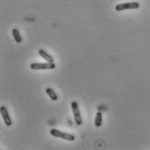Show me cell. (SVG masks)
I'll list each match as a JSON object with an SVG mask.
<instances>
[{
    "mask_svg": "<svg viewBox=\"0 0 150 150\" xmlns=\"http://www.w3.org/2000/svg\"><path fill=\"white\" fill-rule=\"evenodd\" d=\"M139 7H140V4L138 2H127V3L117 4L115 6V11H121L125 10H134V9H138Z\"/></svg>",
    "mask_w": 150,
    "mask_h": 150,
    "instance_id": "cell-1",
    "label": "cell"
},
{
    "mask_svg": "<svg viewBox=\"0 0 150 150\" xmlns=\"http://www.w3.org/2000/svg\"><path fill=\"white\" fill-rule=\"evenodd\" d=\"M50 134L54 136V137H58V138H61V139H64V140H67V141H70V142H73L75 140V136L74 134H67V133H64V132H61L59 130H57L55 128L52 129L50 131Z\"/></svg>",
    "mask_w": 150,
    "mask_h": 150,
    "instance_id": "cell-2",
    "label": "cell"
},
{
    "mask_svg": "<svg viewBox=\"0 0 150 150\" xmlns=\"http://www.w3.org/2000/svg\"><path fill=\"white\" fill-rule=\"evenodd\" d=\"M31 69L33 70H52L56 68V65L54 64V62L50 63V62H46V63H32L30 65Z\"/></svg>",
    "mask_w": 150,
    "mask_h": 150,
    "instance_id": "cell-3",
    "label": "cell"
},
{
    "mask_svg": "<svg viewBox=\"0 0 150 150\" xmlns=\"http://www.w3.org/2000/svg\"><path fill=\"white\" fill-rule=\"evenodd\" d=\"M71 107H72V109H73V112H74V115L75 122L78 126H80L82 124V118H81V115H80V112H79V105L76 101L72 102L71 104Z\"/></svg>",
    "mask_w": 150,
    "mask_h": 150,
    "instance_id": "cell-4",
    "label": "cell"
},
{
    "mask_svg": "<svg viewBox=\"0 0 150 150\" xmlns=\"http://www.w3.org/2000/svg\"><path fill=\"white\" fill-rule=\"evenodd\" d=\"M0 112H1V115H2V117H3V120H4L5 125H6L7 127L11 126L12 121H11V117H10V115H9V112H8V110L6 109V108L4 107V106L1 107Z\"/></svg>",
    "mask_w": 150,
    "mask_h": 150,
    "instance_id": "cell-5",
    "label": "cell"
},
{
    "mask_svg": "<svg viewBox=\"0 0 150 150\" xmlns=\"http://www.w3.org/2000/svg\"><path fill=\"white\" fill-rule=\"evenodd\" d=\"M38 54L46 61V62H50V63H52V62H54V59H53V58L49 54V53H47L45 51H44L43 49H40V50H38Z\"/></svg>",
    "mask_w": 150,
    "mask_h": 150,
    "instance_id": "cell-6",
    "label": "cell"
},
{
    "mask_svg": "<svg viewBox=\"0 0 150 150\" xmlns=\"http://www.w3.org/2000/svg\"><path fill=\"white\" fill-rule=\"evenodd\" d=\"M45 93H46L47 95L50 97V99H51L52 100H53V101H55V100H57L59 99L57 93H56L52 88H50V87H48V88L45 89Z\"/></svg>",
    "mask_w": 150,
    "mask_h": 150,
    "instance_id": "cell-7",
    "label": "cell"
},
{
    "mask_svg": "<svg viewBox=\"0 0 150 150\" xmlns=\"http://www.w3.org/2000/svg\"><path fill=\"white\" fill-rule=\"evenodd\" d=\"M12 36H13L14 39H15V41H16L18 44H19V43H21V42H22V37H21L20 33L18 32V29L14 28V29L12 30Z\"/></svg>",
    "mask_w": 150,
    "mask_h": 150,
    "instance_id": "cell-8",
    "label": "cell"
},
{
    "mask_svg": "<svg viewBox=\"0 0 150 150\" xmlns=\"http://www.w3.org/2000/svg\"><path fill=\"white\" fill-rule=\"evenodd\" d=\"M94 124H95V126H96L97 127H101V124H102V113L100 112H98L96 113Z\"/></svg>",
    "mask_w": 150,
    "mask_h": 150,
    "instance_id": "cell-9",
    "label": "cell"
}]
</instances>
